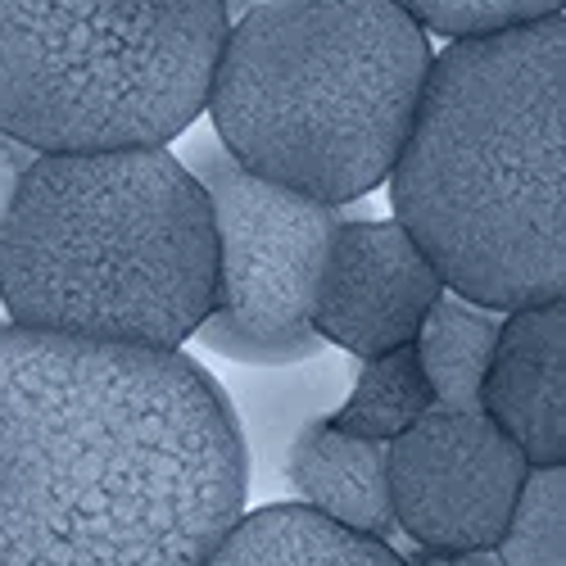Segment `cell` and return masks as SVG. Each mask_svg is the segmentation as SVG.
<instances>
[{"label":"cell","mask_w":566,"mask_h":566,"mask_svg":"<svg viewBox=\"0 0 566 566\" xmlns=\"http://www.w3.org/2000/svg\"><path fill=\"white\" fill-rule=\"evenodd\" d=\"M386 181L395 222L458 300H566V19L449 41Z\"/></svg>","instance_id":"obj_2"},{"label":"cell","mask_w":566,"mask_h":566,"mask_svg":"<svg viewBox=\"0 0 566 566\" xmlns=\"http://www.w3.org/2000/svg\"><path fill=\"white\" fill-rule=\"evenodd\" d=\"M245 494L191 354L0 322V566H200Z\"/></svg>","instance_id":"obj_1"},{"label":"cell","mask_w":566,"mask_h":566,"mask_svg":"<svg viewBox=\"0 0 566 566\" xmlns=\"http://www.w3.org/2000/svg\"><path fill=\"white\" fill-rule=\"evenodd\" d=\"M431 36H490L548 14H562V0H399Z\"/></svg>","instance_id":"obj_16"},{"label":"cell","mask_w":566,"mask_h":566,"mask_svg":"<svg viewBox=\"0 0 566 566\" xmlns=\"http://www.w3.org/2000/svg\"><path fill=\"white\" fill-rule=\"evenodd\" d=\"M494 336H499V313L467 300H449V295L431 304V313L421 317L412 336V349L436 390V408L481 412V376H485Z\"/></svg>","instance_id":"obj_13"},{"label":"cell","mask_w":566,"mask_h":566,"mask_svg":"<svg viewBox=\"0 0 566 566\" xmlns=\"http://www.w3.org/2000/svg\"><path fill=\"white\" fill-rule=\"evenodd\" d=\"M36 159L32 146H23V140H14L10 132H0V218H6L14 191H19V177L28 172V164Z\"/></svg>","instance_id":"obj_17"},{"label":"cell","mask_w":566,"mask_h":566,"mask_svg":"<svg viewBox=\"0 0 566 566\" xmlns=\"http://www.w3.org/2000/svg\"><path fill=\"white\" fill-rule=\"evenodd\" d=\"M200 566H408L390 539L349 531L308 503L241 512Z\"/></svg>","instance_id":"obj_12"},{"label":"cell","mask_w":566,"mask_h":566,"mask_svg":"<svg viewBox=\"0 0 566 566\" xmlns=\"http://www.w3.org/2000/svg\"><path fill=\"white\" fill-rule=\"evenodd\" d=\"M436 408V390L421 371V358L412 345H395L386 354L363 358L358 376L349 381V395L326 417L336 431L358 440L390 444L399 431H408L421 412Z\"/></svg>","instance_id":"obj_14"},{"label":"cell","mask_w":566,"mask_h":566,"mask_svg":"<svg viewBox=\"0 0 566 566\" xmlns=\"http://www.w3.org/2000/svg\"><path fill=\"white\" fill-rule=\"evenodd\" d=\"M286 485H295L308 507H317L322 516H332V522L349 531L376 539L395 535L381 440L345 436L326 417H317L286 449Z\"/></svg>","instance_id":"obj_11"},{"label":"cell","mask_w":566,"mask_h":566,"mask_svg":"<svg viewBox=\"0 0 566 566\" xmlns=\"http://www.w3.org/2000/svg\"><path fill=\"white\" fill-rule=\"evenodd\" d=\"M349 381H354V363L326 358V354L286 363V367H245L218 381L245 444L250 490H276L286 481L291 440L308 421L332 417L349 395Z\"/></svg>","instance_id":"obj_10"},{"label":"cell","mask_w":566,"mask_h":566,"mask_svg":"<svg viewBox=\"0 0 566 566\" xmlns=\"http://www.w3.org/2000/svg\"><path fill=\"white\" fill-rule=\"evenodd\" d=\"M481 412L531 467L566 462V300L503 313L481 376Z\"/></svg>","instance_id":"obj_9"},{"label":"cell","mask_w":566,"mask_h":566,"mask_svg":"<svg viewBox=\"0 0 566 566\" xmlns=\"http://www.w3.org/2000/svg\"><path fill=\"white\" fill-rule=\"evenodd\" d=\"M494 548L499 566H566V462L526 471Z\"/></svg>","instance_id":"obj_15"},{"label":"cell","mask_w":566,"mask_h":566,"mask_svg":"<svg viewBox=\"0 0 566 566\" xmlns=\"http://www.w3.org/2000/svg\"><path fill=\"white\" fill-rule=\"evenodd\" d=\"M259 6H272V0H222L227 23H231V19H241V14H250V10H259Z\"/></svg>","instance_id":"obj_19"},{"label":"cell","mask_w":566,"mask_h":566,"mask_svg":"<svg viewBox=\"0 0 566 566\" xmlns=\"http://www.w3.org/2000/svg\"><path fill=\"white\" fill-rule=\"evenodd\" d=\"M440 295V272L395 218L367 222L345 213L326 245L308 322L322 340L363 363L395 345H412L421 317Z\"/></svg>","instance_id":"obj_8"},{"label":"cell","mask_w":566,"mask_h":566,"mask_svg":"<svg viewBox=\"0 0 566 566\" xmlns=\"http://www.w3.org/2000/svg\"><path fill=\"white\" fill-rule=\"evenodd\" d=\"M218 300V235L168 146L36 155L0 218V308L32 332L181 349Z\"/></svg>","instance_id":"obj_3"},{"label":"cell","mask_w":566,"mask_h":566,"mask_svg":"<svg viewBox=\"0 0 566 566\" xmlns=\"http://www.w3.org/2000/svg\"><path fill=\"white\" fill-rule=\"evenodd\" d=\"M177 159L209 196L218 235V300L196 340L241 367L317 358L326 340L313 332L308 304L345 209L241 168L213 132L191 136Z\"/></svg>","instance_id":"obj_6"},{"label":"cell","mask_w":566,"mask_h":566,"mask_svg":"<svg viewBox=\"0 0 566 566\" xmlns=\"http://www.w3.org/2000/svg\"><path fill=\"white\" fill-rule=\"evenodd\" d=\"M222 36V0H0V132L36 155L168 146Z\"/></svg>","instance_id":"obj_5"},{"label":"cell","mask_w":566,"mask_h":566,"mask_svg":"<svg viewBox=\"0 0 566 566\" xmlns=\"http://www.w3.org/2000/svg\"><path fill=\"white\" fill-rule=\"evenodd\" d=\"M431 60L399 0H272L227 23L205 109L241 168L349 205L386 181Z\"/></svg>","instance_id":"obj_4"},{"label":"cell","mask_w":566,"mask_h":566,"mask_svg":"<svg viewBox=\"0 0 566 566\" xmlns=\"http://www.w3.org/2000/svg\"><path fill=\"white\" fill-rule=\"evenodd\" d=\"M526 471V453L485 412L431 408L386 444L395 526L440 553L494 548Z\"/></svg>","instance_id":"obj_7"},{"label":"cell","mask_w":566,"mask_h":566,"mask_svg":"<svg viewBox=\"0 0 566 566\" xmlns=\"http://www.w3.org/2000/svg\"><path fill=\"white\" fill-rule=\"evenodd\" d=\"M412 566H499V562L490 557V548H481V553H440V548H421Z\"/></svg>","instance_id":"obj_18"}]
</instances>
